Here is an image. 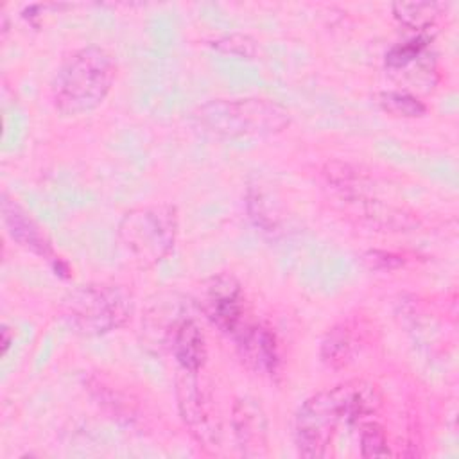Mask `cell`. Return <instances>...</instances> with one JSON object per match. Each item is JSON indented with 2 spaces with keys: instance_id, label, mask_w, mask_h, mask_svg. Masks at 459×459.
<instances>
[{
  "instance_id": "6da1fadb",
  "label": "cell",
  "mask_w": 459,
  "mask_h": 459,
  "mask_svg": "<svg viewBox=\"0 0 459 459\" xmlns=\"http://www.w3.org/2000/svg\"><path fill=\"white\" fill-rule=\"evenodd\" d=\"M380 407L375 385L348 380L308 396L294 418V441L303 457H326L342 423H362Z\"/></svg>"
},
{
  "instance_id": "7a4b0ae2",
  "label": "cell",
  "mask_w": 459,
  "mask_h": 459,
  "mask_svg": "<svg viewBox=\"0 0 459 459\" xmlns=\"http://www.w3.org/2000/svg\"><path fill=\"white\" fill-rule=\"evenodd\" d=\"M113 81L111 54L99 45L81 47L57 66L50 82L52 104L66 117L88 113L104 102Z\"/></svg>"
},
{
  "instance_id": "3957f363",
  "label": "cell",
  "mask_w": 459,
  "mask_h": 459,
  "mask_svg": "<svg viewBox=\"0 0 459 459\" xmlns=\"http://www.w3.org/2000/svg\"><path fill=\"white\" fill-rule=\"evenodd\" d=\"M290 111L264 97L213 99L195 108L192 124L204 134L221 140L267 138L290 124Z\"/></svg>"
},
{
  "instance_id": "277c9868",
  "label": "cell",
  "mask_w": 459,
  "mask_h": 459,
  "mask_svg": "<svg viewBox=\"0 0 459 459\" xmlns=\"http://www.w3.org/2000/svg\"><path fill=\"white\" fill-rule=\"evenodd\" d=\"M178 228L179 219L174 204H143L122 215L117 226V240L131 262L140 267H151L170 255Z\"/></svg>"
},
{
  "instance_id": "5b68a950",
  "label": "cell",
  "mask_w": 459,
  "mask_h": 459,
  "mask_svg": "<svg viewBox=\"0 0 459 459\" xmlns=\"http://www.w3.org/2000/svg\"><path fill=\"white\" fill-rule=\"evenodd\" d=\"M133 314V298L111 283H88L63 299V316L82 335H104L122 328Z\"/></svg>"
},
{
  "instance_id": "8992f818",
  "label": "cell",
  "mask_w": 459,
  "mask_h": 459,
  "mask_svg": "<svg viewBox=\"0 0 459 459\" xmlns=\"http://www.w3.org/2000/svg\"><path fill=\"white\" fill-rule=\"evenodd\" d=\"M199 371L181 369L176 377L179 416L190 436L208 452L221 446L222 425L210 389L199 380Z\"/></svg>"
},
{
  "instance_id": "52a82bcc",
  "label": "cell",
  "mask_w": 459,
  "mask_h": 459,
  "mask_svg": "<svg viewBox=\"0 0 459 459\" xmlns=\"http://www.w3.org/2000/svg\"><path fill=\"white\" fill-rule=\"evenodd\" d=\"M199 307L221 332L235 335L244 321V292L240 281L228 273L208 278L201 287Z\"/></svg>"
},
{
  "instance_id": "ba28073f",
  "label": "cell",
  "mask_w": 459,
  "mask_h": 459,
  "mask_svg": "<svg viewBox=\"0 0 459 459\" xmlns=\"http://www.w3.org/2000/svg\"><path fill=\"white\" fill-rule=\"evenodd\" d=\"M242 362L260 375H274L280 368L276 335L260 323H244L233 335Z\"/></svg>"
},
{
  "instance_id": "9c48e42d",
  "label": "cell",
  "mask_w": 459,
  "mask_h": 459,
  "mask_svg": "<svg viewBox=\"0 0 459 459\" xmlns=\"http://www.w3.org/2000/svg\"><path fill=\"white\" fill-rule=\"evenodd\" d=\"M231 425L237 446L246 457H260L267 452V418L262 405L251 398L242 396L233 403Z\"/></svg>"
},
{
  "instance_id": "30bf717a",
  "label": "cell",
  "mask_w": 459,
  "mask_h": 459,
  "mask_svg": "<svg viewBox=\"0 0 459 459\" xmlns=\"http://www.w3.org/2000/svg\"><path fill=\"white\" fill-rule=\"evenodd\" d=\"M2 219L11 238L18 242L22 247L43 258L54 256L50 240L47 238L45 231L30 217V213H27V210L20 206L14 199H11L7 194L2 195Z\"/></svg>"
},
{
  "instance_id": "8fae6325",
  "label": "cell",
  "mask_w": 459,
  "mask_h": 459,
  "mask_svg": "<svg viewBox=\"0 0 459 459\" xmlns=\"http://www.w3.org/2000/svg\"><path fill=\"white\" fill-rule=\"evenodd\" d=\"M167 342L181 369L201 371L206 362V341L194 319L183 317L174 321L167 330Z\"/></svg>"
},
{
  "instance_id": "7c38bea8",
  "label": "cell",
  "mask_w": 459,
  "mask_h": 459,
  "mask_svg": "<svg viewBox=\"0 0 459 459\" xmlns=\"http://www.w3.org/2000/svg\"><path fill=\"white\" fill-rule=\"evenodd\" d=\"M362 344V332L351 321H342L332 326L321 341V360L332 369L348 366L359 353Z\"/></svg>"
},
{
  "instance_id": "4fadbf2b",
  "label": "cell",
  "mask_w": 459,
  "mask_h": 459,
  "mask_svg": "<svg viewBox=\"0 0 459 459\" xmlns=\"http://www.w3.org/2000/svg\"><path fill=\"white\" fill-rule=\"evenodd\" d=\"M443 7L437 2H394L391 5L394 18L414 30L418 29L420 34L436 23Z\"/></svg>"
},
{
  "instance_id": "5bb4252c",
  "label": "cell",
  "mask_w": 459,
  "mask_h": 459,
  "mask_svg": "<svg viewBox=\"0 0 459 459\" xmlns=\"http://www.w3.org/2000/svg\"><path fill=\"white\" fill-rule=\"evenodd\" d=\"M377 102L385 113H391L394 117L416 118V117H423L427 113L425 102L409 91L385 90L377 95Z\"/></svg>"
},
{
  "instance_id": "9a60e30c",
  "label": "cell",
  "mask_w": 459,
  "mask_h": 459,
  "mask_svg": "<svg viewBox=\"0 0 459 459\" xmlns=\"http://www.w3.org/2000/svg\"><path fill=\"white\" fill-rule=\"evenodd\" d=\"M427 47H429V38L425 34H418L416 38H411L403 43L391 47L389 52L385 54V65L391 70H400L411 65L412 61L420 59Z\"/></svg>"
},
{
  "instance_id": "2e32d148",
  "label": "cell",
  "mask_w": 459,
  "mask_h": 459,
  "mask_svg": "<svg viewBox=\"0 0 459 459\" xmlns=\"http://www.w3.org/2000/svg\"><path fill=\"white\" fill-rule=\"evenodd\" d=\"M360 455L362 457H387L391 455L387 436L382 425L377 421H362L360 423Z\"/></svg>"
},
{
  "instance_id": "e0dca14e",
  "label": "cell",
  "mask_w": 459,
  "mask_h": 459,
  "mask_svg": "<svg viewBox=\"0 0 459 459\" xmlns=\"http://www.w3.org/2000/svg\"><path fill=\"white\" fill-rule=\"evenodd\" d=\"M215 47L222 52L233 54V56H244V57H251L256 50L255 41L247 36H240V34H231V36H224L221 38Z\"/></svg>"
},
{
  "instance_id": "ac0fdd59",
  "label": "cell",
  "mask_w": 459,
  "mask_h": 459,
  "mask_svg": "<svg viewBox=\"0 0 459 459\" xmlns=\"http://www.w3.org/2000/svg\"><path fill=\"white\" fill-rule=\"evenodd\" d=\"M364 260L369 264L371 269H394L403 264L400 255L385 253V251H369L366 253Z\"/></svg>"
},
{
  "instance_id": "d6986e66",
  "label": "cell",
  "mask_w": 459,
  "mask_h": 459,
  "mask_svg": "<svg viewBox=\"0 0 459 459\" xmlns=\"http://www.w3.org/2000/svg\"><path fill=\"white\" fill-rule=\"evenodd\" d=\"M9 344H11V337H9V328H7L5 325H4V326H2V351H4V353L7 351Z\"/></svg>"
}]
</instances>
